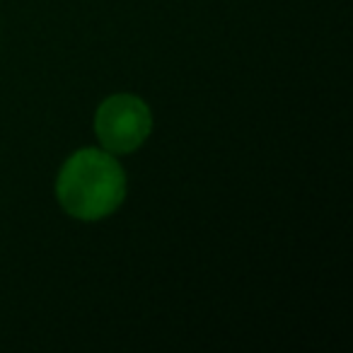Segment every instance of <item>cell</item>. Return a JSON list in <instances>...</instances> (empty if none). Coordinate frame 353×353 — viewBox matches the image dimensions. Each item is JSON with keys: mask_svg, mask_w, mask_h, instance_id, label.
Here are the masks:
<instances>
[{"mask_svg": "<svg viewBox=\"0 0 353 353\" xmlns=\"http://www.w3.org/2000/svg\"><path fill=\"white\" fill-rule=\"evenodd\" d=\"M152 131V114L141 97L114 94L94 114V133L107 152H133Z\"/></svg>", "mask_w": 353, "mask_h": 353, "instance_id": "obj_2", "label": "cell"}, {"mask_svg": "<svg viewBox=\"0 0 353 353\" xmlns=\"http://www.w3.org/2000/svg\"><path fill=\"white\" fill-rule=\"evenodd\" d=\"M63 211L78 221H99L121 206L126 174L107 150L85 148L68 157L56 182Z\"/></svg>", "mask_w": 353, "mask_h": 353, "instance_id": "obj_1", "label": "cell"}]
</instances>
